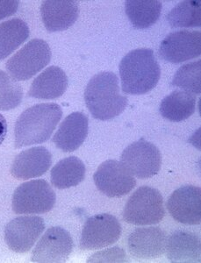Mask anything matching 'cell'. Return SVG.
<instances>
[{
	"label": "cell",
	"mask_w": 201,
	"mask_h": 263,
	"mask_svg": "<svg viewBox=\"0 0 201 263\" xmlns=\"http://www.w3.org/2000/svg\"><path fill=\"white\" fill-rule=\"evenodd\" d=\"M201 61L182 66L175 75L171 85L178 87L187 92L199 95L201 93Z\"/></svg>",
	"instance_id": "cell-25"
},
{
	"label": "cell",
	"mask_w": 201,
	"mask_h": 263,
	"mask_svg": "<svg viewBox=\"0 0 201 263\" xmlns=\"http://www.w3.org/2000/svg\"><path fill=\"white\" fill-rule=\"evenodd\" d=\"M88 128V117L79 111L72 112L61 124L53 137V142L63 152H73L84 143L87 137Z\"/></svg>",
	"instance_id": "cell-17"
},
{
	"label": "cell",
	"mask_w": 201,
	"mask_h": 263,
	"mask_svg": "<svg viewBox=\"0 0 201 263\" xmlns=\"http://www.w3.org/2000/svg\"><path fill=\"white\" fill-rule=\"evenodd\" d=\"M126 13L134 27L144 29L159 18L162 3L158 0H129L125 2Z\"/></svg>",
	"instance_id": "cell-23"
},
{
	"label": "cell",
	"mask_w": 201,
	"mask_h": 263,
	"mask_svg": "<svg viewBox=\"0 0 201 263\" xmlns=\"http://www.w3.org/2000/svg\"><path fill=\"white\" fill-rule=\"evenodd\" d=\"M57 200L51 186L44 180H33L19 186L12 196L16 214H42L50 212Z\"/></svg>",
	"instance_id": "cell-6"
},
{
	"label": "cell",
	"mask_w": 201,
	"mask_h": 263,
	"mask_svg": "<svg viewBox=\"0 0 201 263\" xmlns=\"http://www.w3.org/2000/svg\"><path fill=\"white\" fill-rule=\"evenodd\" d=\"M41 14L47 30H66L78 20V2L74 0H46L42 3Z\"/></svg>",
	"instance_id": "cell-16"
},
{
	"label": "cell",
	"mask_w": 201,
	"mask_h": 263,
	"mask_svg": "<svg viewBox=\"0 0 201 263\" xmlns=\"http://www.w3.org/2000/svg\"><path fill=\"white\" fill-rule=\"evenodd\" d=\"M122 90L126 94L142 95L158 83L161 69L153 50L138 48L130 51L120 63Z\"/></svg>",
	"instance_id": "cell-3"
},
{
	"label": "cell",
	"mask_w": 201,
	"mask_h": 263,
	"mask_svg": "<svg viewBox=\"0 0 201 263\" xmlns=\"http://www.w3.org/2000/svg\"><path fill=\"white\" fill-rule=\"evenodd\" d=\"M7 134V122L5 117L0 114V146L3 143Z\"/></svg>",
	"instance_id": "cell-29"
},
{
	"label": "cell",
	"mask_w": 201,
	"mask_h": 263,
	"mask_svg": "<svg viewBox=\"0 0 201 263\" xmlns=\"http://www.w3.org/2000/svg\"><path fill=\"white\" fill-rule=\"evenodd\" d=\"M196 98L192 93L175 90L166 97L160 105V114L166 120L180 122L194 114Z\"/></svg>",
	"instance_id": "cell-20"
},
{
	"label": "cell",
	"mask_w": 201,
	"mask_h": 263,
	"mask_svg": "<svg viewBox=\"0 0 201 263\" xmlns=\"http://www.w3.org/2000/svg\"><path fill=\"white\" fill-rule=\"evenodd\" d=\"M19 6L20 2L17 0H0V21L13 15Z\"/></svg>",
	"instance_id": "cell-28"
},
{
	"label": "cell",
	"mask_w": 201,
	"mask_h": 263,
	"mask_svg": "<svg viewBox=\"0 0 201 263\" xmlns=\"http://www.w3.org/2000/svg\"><path fill=\"white\" fill-rule=\"evenodd\" d=\"M126 253L122 248H114L93 254L88 262H126Z\"/></svg>",
	"instance_id": "cell-27"
},
{
	"label": "cell",
	"mask_w": 201,
	"mask_h": 263,
	"mask_svg": "<svg viewBox=\"0 0 201 263\" xmlns=\"http://www.w3.org/2000/svg\"><path fill=\"white\" fill-rule=\"evenodd\" d=\"M51 165V154L46 147H32L16 156L11 167V174L17 179H31L45 174Z\"/></svg>",
	"instance_id": "cell-15"
},
{
	"label": "cell",
	"mask_w": 201,
	"mask_h": 263,
	"mask_svg": "<svg viewBox=\"0 0 201 263\" xmlns=\"http://www.w3.org/2000/svg\"><path fill=\"white\" fill-rule=\"evenodd\" d=\"M120 160L126 170L140 179L156 176L162 164L159 149L143 139L129 145L122 153Z\"/></svg>",
	"instance_id": "cell-7"
},
{
	"label": "cell",
	"mask_w": 201,
	"mask_h": 263,
	"mask_svg": "<svg viewBox=\"0 0 201 263\" xmlns=\"http://www.w3.org/2000/svg\"><path fill=\"white\" fill-rule=\"evenodd\" d=\"M51 57V49L45 41L33 39L7 61L6 70L13 79L26 81L44 69Z\"/></svg>",
	"instance_id": "cell-5"
},
{
	"label": "cell",
	"mask_w": 201,
	"mask_h": 263,
	"mask_svg": "<svg viewBox=\"0 0 201 263\" xmlns=\"http://www.w3.org/2000/svg\"><path fill=\"white\" fill-rule=\"evenodd\" d=\"M84 101L93 118L99 120L119 116L129 102L120 93L117 76L109 71L100 72L90 79L84 91Z\"/></svg>",
	"instance_id": "cell-1"
},
{
	"label": "cell",
	"mask_w": 201,
	"mask_h": 263,
	"mask_svg": "<svg viewBox=\"0 0 201 263\" xmlns=\"http://www.w3.org/2000/svg\"><path fill=\"white\" fill-rule=\"evenodd\" d=\"M72 237L64 228L53 227L46 231L31 256L33 262H65L73 250Z\"/></svg>",
	"instance_id": "cell-10"
},
{
	"label": "cell",
	"mask_w": 201,
	"mask_h": 263,
	"mask_svg": "<svg viewBox=\"0 0 201 263\" xmlns=\"http://www.w3.org/2000/svg\"><path fill=\"white\" fill-rule=\"evenodd\" d=\"M93 179L99 191L109 197H123L136 185L132 174L121 162L114 160L99 165Z\"/></svg>",
	"instance_id": "cell-9"
},
{
	"label": "cell",
	"mask_w": 201,
	"mask_h": 263,
	"mask_svg": "<svg viewBox=\"0 0 201 263\" xmlns=\"http://www.w3.org/2000/svg\"><path fill=\"white\" fill-rule=\"evenodd\" d=\"M29 27L21 18L0 23V61L6 59L29 37Z\"/></svg>",
	"instance_id": "cell-22"
},
{
	"label": "cell",
	"mask_w": 201,
	"mask_h": 263,
	"mask_svg": "<svg viewBox=\"0 0 201 263\" xmlns=\"http://www.w3.org/2000/svg\"><path fill=\"white\" fill-rule=\"evenodd\" d=\"M23 90L21 84L6 72L0 70V111H10L21 105Z\"/></svg>",
	"instance_id": "cell-26"
},
{
	"label": "cell",
	"mask_w": 201,
	"mask_h": 263,
	"mask_svg": "<svg viewBox=\"0 0 201 263\" xmlns=\"http://www.w3.org/2000/svg\"><path fill=\"white\" fill-rule=\"evenodd\" d=\"M160 57L172 63L192 60L201 54L200 31L183 30L170 33L162 41Z\"/></svg>",
	"instance_id": "cell-12"
},
{
	"label": "cell",
	"mask_w": 201,
	"mask_h": 263,
	"mask_svg": "<svg viewBox=\"0 0 201 263\" xmlns=\"http://www.w3.org/2000/svg\"><path fill=\"white\" fill-rule=\"evenodd\" d=\"M62 116L60 105L54 103L39 104L27 109L16 121V148L46 142L51 137Z\"/></svg>",
	"instance_id": "cell-2"
},
{
	"label": "cell",
	"mask_w": 201,
	"mask_h": 263,
	"mask_svg": "<svg viewBox=\"0 0 201 263\" xmlns=\"http://www.w3.org/2000/svg\"><path fill=\"white\" fill-rule=\"evenodd\" d=\"M121 226L111 214H99L88 218L85 222L81 239L82 250H97L114 244L121 235Z\"/></svg>",
	"instance_id": "cell-8"
},
{
	"label": "cell",
	"mask_w": 201,
	"mask_h": 263,
	"mask_svg": "<svg viewBox=\"0 0 201 263\" xmlns=\"http://www.w3.org/2000/svg\"><path fill=\"white\" fill-rule=\"evenodd\" d=\"M167 236L160 228H137L133 232L127 247L130 254L138 259H156L165 254Z\"/></svg>",
	"instance_id": "cell-14"
},
{
	"label": "cell",
	"mask_w": 201,
	"mask_h": 263,
	"mask_svg": "<svg viewBox=\"0 0 201 263\" xmlns=\"http://www.w3.org/2000/svg\"><path fill=\"white\" fill-rule=\"evenodd\" d=\"M200 238L186 231L172 233L165 249L171 262H200Z\"/></svg>",
	"instance_id": "cell-18"
},
{
	"label": "cell",
	"mask_w": 201,
	"mask_h": 263,
	"mask_svg": "<svg viewBox=\"0 0 201 263\" xmlns=\"http://www.w3.org/2000/svg\"><path fill=\"white\" fill-rule=\"evenodd\" d=\"M165 216L162 195L149 186L137 189L129 197L123 211L124 220L135 226L158 224Z\"/></svg>",
	"instance_id": "cell-4"
},
{
	"label": "cell",
	"mask_w": 201,
	"mask_h": 263,
	"mask_svg": "<svg viewBox=\"0 0 201 263\" xmlns=\"http://www.w3.org/2000/svg\"><path fill=\"white\" fill-rule=\"evenodd\" d=\"M167 18L172 27H200V0L182 1L171 10Z\"/></svg>",
	"instance_id": "cell-24"
},
{
	"label": "cell",
	"mask_w": 201,
	"mask_h": 263,
	"mask_svg": "<svg viewBox=\"0 0 201 263\" xmlns=\"http://www.w3.org/2000/svg\"><path fill=\"white\" fill-rule=\"evenodd\" d=\"M85 166L80 159L69 156L57 162L51 171V182L59 190L78 185L85 177Z\"/></svg>",
	"instance_id": "cell-21"
},
{
	"label": "cell",
	"mask_w": 201,
	"mask_h": 263,
	"mask_svg": "<svg viewBox=\"0 0 201 263\" xmlns=\"http://www.w3.org/2000/svg\"><path fill=\"white\" fill-rule=\"evenodd\" d=\"M167 209L171 217L181 224H200V188L186 185L177 189L169 197Z\"/></svg>",
	"instance_id": "cell-13"
},
{
	"label": "cell",
	"mask_w": 201,
	"mask_h": 263,
	"mask_svg": "<svg viewBox=\"0 0 201 263\" xmlns=\"http://www.w3.org/2000/svg\"><path fill=\"white\" fill-rule=\"evenodd\" d=\"M45 230L44 220L40 217L24 216L6 224L5 239L8 248L16 253H27Z\"/></svg>",
	"instance_id": "cell-11"
},
{
	"label": "cell",
	"mask_w": 201,
	"mask_h": 263,
	"mask_svg": "<svg viewBox=\"0 0 201 263\" xmlns=\"http://www.w3.org/2000/svg\"><path fill=\"white\" fill-rule=\"evenodd\" d=\"M68 83L63 69L57 66H50L33 80L27 95L34 99H58L65 92Z\"/></svg>",
	"instance_id": "cell-19"
}]
</instances>
